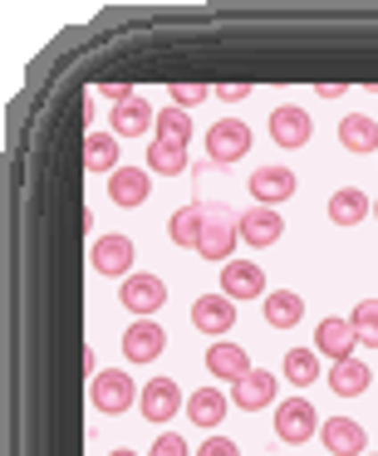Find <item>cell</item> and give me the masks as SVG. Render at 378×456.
I'll return each mask as SVG.
<instances>
[{"label":"cell","instance_id":"1","mask_svg":"<svg viewBox=\"0 0 378 456\" xmlns=\"http://www.w3.org/2000/svg\"><path fill=\"white\" fill-rule=\"evenodd\" d=\"M241 240V216L226 207H207V226H201V240H197V256L201 260H231Z\"/></svg>","mask_w":378,"mask_h":456},{"label":"cell","instance_id":"2","mask_svg":"<svg viewBox=\"0 0 378 456\" xmlns=\"http://www.w3.org/2000/svg\"><path fill=\"white\" fill-rule=\"evenodd\" d=\"M89 403L99 407L103 417H119V412H128V407L138 403V387H133L128 373H119V368H103V373L89 378Z\"/></svg>","mask_w":378,"mask_h":456},{"label":"cell","instance_id":"3","mask_svg":"<svg viewBox=\"0 0 378 456\" xmlns=\"http://www.w3.org/2000/svg\"><path fill=\"white\" fill-rule=\"evenodd\" d=\"M315 432H319V412H315L309 397H290V403L275 407V436H280V442L305 446Z\"/></svg>","mask_w":378,"mask_h":456},{"label":"cell","instance_id":"4","mask_svg":"<svg viewBox=\"0 0 378 456\" xmlns=\"http://www.w3.org/2000/svg\"><path fill=\"white\" fill-rule=\"evenodd\" d=\"M251 148V128L241 118H217L207 128V158L217 162V167H226V162H241Z\"/></svg>","mask_w":378,"mask_h":456},{"label":"cell","instance_id":"5","mask_svg":"<svg viewBox=\"0 0 378 456\" xmlns=\"http://www.w3.org/2000/svg\"><path fill=\"white\" fill-rule=\"evenodd\" d=\"M119 299H123V305H128L138 319H152L162 305H168V285H162L158 275H148V270H138V275H128V280H123Z\"/></svg>","mask_w":378,"mask_h":456},{"label":"cell","instance_id":"6","mask_svg":"<svg viewBox=\"0 0 378 456\" xmlns=\"http://www.w3.org/2000/svg\"><path fill=\"white\" fill-rule=\"evenodd\" d=\"M89 265L99 270V275L128 280L133 275V240L128 236H99L89 246Z\"/></svg>","mask_w":378,"mask_h":456},{"label":"cell","instance_id":"7","mask_svg":"<svg viewBox=\"0 0 378 456\" xmlns=\"http://www.w3.org/2000/svg\"><path fill=\"white\" fill-rule=\"evenodd\" d=\"M138 407L148 422H168V417H177V407H187V397H182L177 378H148V387L138 393Z\"/></svg>","mask_w":378,"mask_h":456},{"label":"cell","instance_id":"8","mask_svg":"<svg viewBox=\"0 0 378 456\" xmlns=\"http://www.w3.org/2000/svg\"><path fill=\"white\" fill-rule=\"evenodd\" d=\"M309 133H315V123H309L305 109H295V103L270 109V142H275V148H305Z\"/></svg>","mask_w":378,"mask_h":456},{"label":"cell","instance_id":"9","mask_svg":"<svg viewBox=\"0 0 378 456\" xmlns=\"http://www.w3.org/2000/svg\"><path fill=\"white\" fill-rule=\"evenodd\" d=\"M221 295L226 299H266V270L256 260H226V270H221Z\"/></svg>","mask_w":378,"mask_h":456},{"label":"cell","instance_id":"10","mask_svg":"<svg viewBox=\"0 0 378 456\" xmlns=\"http://www.w3.org/2000/svg\"><path fill=\"white\" fill-rule=\"evenodd\" d=\"M246 187H251V197H256V207H280V201L295 197L300 182H295V172H290V167H256Z\"/></svg>","mask_w":378,"mask_h":456},{"label":"cell","instance_id":"11","mask_svg":"<svg viewBox=\"0 0 378 456\" xmlns=\"http://www.w3.org/2000/svg\"><path fill=\"white\" fill-rule=\"evenodd\" d=\"M280 236H285V216H280L275 207H251L246 216H241V240H246L251 250L275 246Z\"/></svg>","mask_w":378,"mask_h":456},{"label":"cell","instance_id":"12","mask_svg":"<svg viewBox=\"0 0 378 456\" xmlns=\"http://www.w3.org/2000/svg\"><path fill=\"white\" fill-rule=\"evenodd\" d=\"M192 324L201 329L207 338H221V334H231V324H236V299H226V295H201L197 305H192Z\"/></svg>","mask_w":378,"mask_h":456},{"label":"cell","instance_id":"13","mask_svg":"<svg viewBox=\"0 0 378 456\" xmlns=\"http://www.w3.org/2000/svg\"><path fill=\"white\" fill-rule=\"evenodd\" d=\"M319 442H325L329 456H364L368 436H364V427H358L354 417H329V422L319 427Z\"/></svg>","mask_w":378,"mask_h":456},{"label":"cell","instance_id":"14","mask_svg":"<svg viewBox=\"0 0 378 456\" xmlns=\"http://www.w3.org/2000/svg\"><path fill=\"white\" fill-rule=\"evenodd\" d=\"M354 344H358V334H354V324H349V319H319V329H315V354L344 363V358H354Z\"/></svg>","mask_w":378,"mask_h":456},{"label":"cell","instance_id":"15","mask_svg":"<svg viewBox=\"0 0 378 456\" xmlns=\"http://www.w3.org/2000/svg\"><path fill=\"white\" fill-rule=\"evenodd\" d=\"M162 348H168V334H162L152 319H133L128 334H123V354H128L133 363H152V358H162Z\"/></svg>","mask_w":378,"mask_h":456},{"label":"cell","instance_id":"16","mask_svg":"<svg viewBox=\"0 0 378 456\" xmlns=\"http://www.w3.org/2000/svg\"><path fill=\"white\" fill-rule=\"evenodd\" d=\"M152 191V172L148 167H119L109 177V201L113 207H143Z\"/></svg>","mask_w":378,"mask_h":456},{"label":"cell","instance_id":"17","mask_svg":"<svg viewBox=\"0 0 378 456\" xmlns=\"http://www.w3.org/2000/svg\"><path fill=\"white\" fill-rule=\"evenodd\" d=\"M275 373H266V368H256V373H246L241 383H231V403L241 407V412H256V407H270L275 403Z\"/></svg>","mask_w":378,"mask_h":456},{"label":"cell","instance_id":"18","mask_svg":"<svg viewBox=\"0 0 378 456\" xmlns=\"http://www.w3.org/2000/svg\"><path fill=\"white\" fill-rule=\"evenodd\" d=\"M148 128H158V113L148 109V99H133V103H123V109H113V138H143Z\"/></svg>","mask_w":378,"mask_h":456},{"label":"cell","instance_id":"19","mask_svg":"<svg viewBox=\"0 0 378 456\" xmlns=\"http://www.w3.org/2000/svg\"><path fill=\"white\" fill-rule=\"evenodd\" d=\"M207 373H211V378H226V383H241V378L251 373L246 348H236V344H211V348H207Z\"/></svg>","mask_w":378,"mask_h":456},{"label":"cell","instance_id":"20","mask_svg":"<svg viewBox=\"0 0 378 456\" xmlns=\"http://www.w3.org/2000/svg\"><path fill=\"white\" fill-rule=\"evenodd\" d=\"M226 407L231 403H226V393H221V387H197V393H187V417L197 427H207V432L221 422V417H226Z\"/></svg>","mask_w":378,"mask_h":456},{"label":"cell","instance_id":"21","mask_svg":"<svg viewBox=\"0 0 378 456\" xmlns=\"http://www.w3.org/2000/svg\"><path fill=\"white\" fill-rule=\"evenodd\" d=\"M368 211H374V201L358 187H339L334 197H329V221H334V226H358Z\"/></svg>","mask_w":378,"mask_h":456},{"label":"cell","instance_id":"22","mask_svg":"<svg viewBox=\"0 0 378 456\" xmlns=\"http://www.w3.org/2000/svg\"><path fill=\"white\" fill-rule=\"evenodd\" d=\"M305 319V299L295 289H270L266 295V324L270 329H295Z\"/></svg>","mask_w":378,"mask_h":456},{"label":"cell","instance_id":"23","mask_svg":"<svg viewBox=\"0 0 378 456\" xmlns=\"http://www.w3.org/2000/svg\"><path fill=\"white\" fill-rule=\"evenodd\" d=\"M84 167L89 172H119V138H113V133H99L94 128L89 138H84Z\"/></svg>","mask_w":378,"mask_h":456},{"label":"cell","instance_id":"24","mask_svg":"<svg viewBox=\"0 0 378 456\" xmlns=\"http://www.w3.org/2000/svg\"><path fill=\"white\" fill-rule=\"evenodd\" d=\"M201 226H207V207H182V211H172V221H168V236H172V246H192L197 250V240H201Z\"/></svg>","mask_w":378,"mask_h":456},{"label":"cell","instance_id":"25","mask_svg":"<svg viewBox=\"0 0 378 456\" xmlns=\"http://www.w3.org/2000/svg\"><path fill=\"white\" fill-rule=\"evenodd\" d=\"M339 142H344L349 152H374L378 148V123L368 118V113H349V118L339 123Z\"/></svg>","mask_w":378,"mask_h":456},{"label":"cell","instance_id":"26","mask_svg":"<svg viewBox=\"0 0 378 456\" xmlns=\"http://www.w3.org/2000/svg\"><path fill=\"white\" fill-rule=\"evenodd\" d=\"M152 138H158V142H172V148H187V142H192V113H187V109H162Z\"/></svg>","mask_w":378,"mask_h":456},{"label":"cell","instance_id":"27","mask_svg":"<svg viewBox=\"0 0 378 456\" xmlns=\"http://www.w3.org/2000/svg\"><path fill=\"white\" fill-rule=\"evenodd\" d=\"M368 378H374V373H368V368L358 363V358H344V363H334V373H329L325 383L334 387L339 397H358V393L368 387Z\"/></svg>","mask_w":378,"mask_h":456},{"label":"cell","instance_id":"28","mask_svg":"<svg viewBox=\"0 0 378 456\" xmlns=\"http://www.w3.org/2000/svg\"><path fill=\"white\" fill-rule=\"evenodd\" d=\"M148 172L152 177H177L187 172V148H172V142H148Z\"/></svg>","mask_w":378,"mask_h":456},{"label":"cell","instance_id":"29","mask_svg":"<svg viewBox=\"0 0 378 456\" xmlns=\"http://www.w3.org/2000/svg\"><path fill=\"white\" fill-rule=\"evenodd\" d=\"M285 378L295 387L315 383V378H319V354H315V348H290V354H285Z\"/></svg>","mask_w":378,"mask_h":456},{"label":"cell","instance_id":"30","mask_svg":"<svg viewBox=\"0 0 378 456\" xmlns=\"http://www.w3.org/2000/svg\"><path fill=\"white\" fill-rule=\"evenodd\" d=\"M349 324H354V334H358L364 348H378V299H358L354 314H349Z\"/></svg>","mask_w":378,"mask_h":456},{"label":"cell","instance_id":"31","mask_svg":"<svg viewBox=\"0 0 378 456\" xmlns=\"http://www.w3.org/2000/svg\"><path fill=\"white\" fill-rule=\"evenodd\" d=\"M207 99V84H172V109H197Z\"/></svg>","mask_w":378,"mask_h":456},{"label":"cell","instance_id":"32","mask_svg":"<svg viewBox=\"0 0 378 456\" xmlns=\"http://www.w3.org/2000/svg\"><path fill=\"white\" fill-rule=\"evenodd\" d=\"M148 456H187V442H182L177 432H162L158 442H152V452Z\"/></svg>","mask_w":378,"mask_h":456},{"label":"cell","instance_id":"33","mask_svg":"<svg viewBox=\"0 0 378 456\" xmlns=\"http://www.w3.org/2000/svg\"><path fill=\"white\" fill-rule=\"evenodd\" d=\"M197 456H241V446L231 442V436H207V442H201V452Z\"/></svg>","mask_w":378,"mask_h":456},{"label":"cell","instance_id":"34","mask_svg":"<svg viewBox=\"0 0 378 456\" xmlns=\"http://www.w3.org/2000/svg\"><path fill=\"white\" fill-rule=\"evenodd\" d=\"M217 99L241 103V99H251V84H221V89H217Z\"/></svg>","mask_w":378,"mask_h":456},{"label":"cell","instance_id":"35","mask_svg":"<svg viewBox=\"0 0 378 456\" xmlns=\"http://www.w3.org/2000/svg\"><path fill=\"white\" fill-rule=\"evenodd\" d=\"M315 94H319V99H325V103H334V99H344L349 89H344V84H319Z\"/></svg>","mask_w":378,"mask_h":456},{"label":"cell","instance_id":"36","mask_svg":"<svg viewBox=\"0 0 378 456\" xmlns=\"http://www.w3.org/2000/svg\"><path fill=\"white\" fill-rule=\"evenodd\" d=\"M113 456H138V452H113Z\"/></svg>","mask_w":378,"mask_h":456},{"label":"cell","instance_id":"37","mask_svg":"<svg viewBox=\"0 0 378 456\" xmlns=\"http://www.w3.org/2000/svg\"><path fill=\"white\" fill-rule=\"evenodd\" d=\"M374 216H378V201H374Z\"/></svg>","mask_w":378,"mask_h":456},{"label":"cell","instance_id":"38","mask_svg":"<svg viewBox=\"0 0 378 456\" xmlns=\"http://www.w3.org/2000/svg\"><path fill=\"white\" fill-rule=\"evenodd\" d=\"M364 456H368V452H364ZM374 456H378V452H374Z\"/></svg>","mask_w":378,"mask_h":456}]
</instances>
